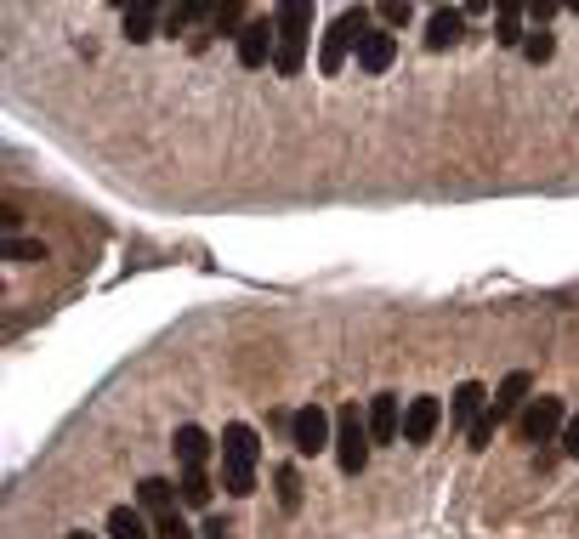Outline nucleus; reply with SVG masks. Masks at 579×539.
<instances>
[{
    "label": "nucleus",
    "mask_w": 579,
    "mask_h": 539,
    "mask_svg": "<svg viewBox=\"0 0 579 539\" xmlns=\"http://www.w3.org/2000/svg\"><path fill=\"white\" fill-rule=\"evenodd\" d=\"M256 460H262V437L245 420L222 426V488L228 494H256Z\"/></svg>",
    "instance_id": "obj_1"
},
{
    "label": "nucleus",
    "mask_w": 579,
    "mask_h": 539,
    "mask_svg": "<svg viewBox=\"0 0 579 539\" xmlns=\"http://www.w3.org/2000/svg\"><path fill=\"white\" fill-rule=\"evenodd\" d=\"M279 46H273V69L279 74H301V57H307V29H313V12L301 6V0H290V6H279Z\"/></svg>",
    "instance_id": "obj_2"
},
{
    "label": "nucleus",
    "mask_w": 579,
    "mask_h": 539,
    "mask_svg": "<svg viewBox=\"0 0 579 539\" xmlns=\"http://www.w3.org/2000/svg\"><path fill=\"white\" fill-rule=\"evenodd\" d=\"M369 449H375V437H369V415H358V403H347L341 415H335V460L347 477L369 466Z\"/></svg>",
    "instance_id": "obj_3"
},
{
    "label": "nucleus",
    "mask_w": 579,
    "mask_h": 539,
    "mask_svg": "<svg viewBox=\"0 0 579 539\" xmlns=\"http://www.w3.org/2000/svg\"><path fill=\"white\" fill-rule=\"evenodd\" d=\"M369 35V12L364 6H352V12H341V18L330 23V35H324V52H318V69L324 74H341V63H347V52L358 46V40Z\"/></svg>",
    "instance_id": "obj_4"
},
{
    "label": "nucleus",
    "mask_w": 579,
    "mask_h": 539,
    "mask_svg": "<svg viewBox=\"0 0 579 539\" xmlns=\"http://www.w3.org/2000/svg\"><path fill=\"white\" fill-rule=\"evenodd\" d=\"M562 426H568L562 398H528V409L517 415V437L523 443H551V437H562Z\"/></svg>",
    "instance_id": "obj_5"
},
{
    "label": "nucleus",
    "mask_w": 579,
    "mask_h": 539,
    "mask_svg": "<svg viewBox=\"0 0 579 539\" xmlns=\"http://www.w3.org/2000/svg\"><path fill=\"white\" fill-rule=\"evenodd\" d=\"M330 426L335 420L318 409V403H307V409H296V420H290V437H296V454H318L330 449Z\"/></svg>",
    "instance_id": "obj_6"
},
{
    "label": "nucleus",
    "mask_w": 579,
    "mask_h": 539,
    "mask_svg": "<svg viewBox=\"0 0 579 539\" xmlns=\"http://www.w3.org/2000/svg\"><path fill=\"white\" fill-rule=\"evenodd\" d=\"M273 46H279V23L256 18L239 29V63H245V69H262L267 57H273Z\"/></svg>",
    "instance_id": "obj_7"
},
{
    "label": "nucleus",
    "mask_w": 579,
    "mask_h": 539,
    "mask_svg": "<svg viewBox=\"0 0 579 539\" xmlns=\"http://www.w3.org/2000/svg\"><path fill=\"white\" fill-rule=\"evenodd\" d=\"M528 392H534L528 369H511L506 381H500V392H494V403H489V420H494V426H500V420H511V415H523V409H528Z\"/></svg>",
    "instance_id": "obj_8"
},
{
    "label": "nucleus",
    "mask_w": 579,
    "mask_h": 539,
    "mask_svg": "<svg viewBox=\"0 0 579 539\" xmlns=\"http://www.w3.org/2000/svg\"><path fill=\"white\" fill-rule=\"evenodd\" d=\"M438 426H443V403L438 398H409L404 403V443H432Z\"/></svg>",
    "instance_id": "obj_9"
},
{
    "label": "nucleus",
    "mask_w": 579,
    "mask_h": 539,
    "mask_svg": "<svg viewBox=\"0 0 579 539\" xmlns=\"http://www.w3.org/2000/svg\"><path fill=\"white\" fill-rule=\"evenodd\" d=\"M369 437L375 443H398L404 437V403L381 392V398H369Z\"/></svg>",
    "instance_id": "obj_10"
},
{
    "label": "nucleus",
    "mask_w": 579,
    "mask_h": 539,
    "mask_svg": "<svg viewBox=\"0 0 579 539\" xmlns=\"http://www.w3.org/2000/svg\"><path fill=\"white\" fill-rule=\"evenodd\" d=\"M392 57H398V35L369 29V35L358 40V69H364V74H386V69H392Z\"/></svg>",
    "instance_id": "obj_11"
},
{
    "label": "nucleus",
    "mask_w": 579,
    "mask_h": 539,
    "mask_svg": "<svg viewBox=\"0 0 579 539\" xmlns=\"http://www.w3.org/2000/svg\"><path fill=\"white\" fill-rule=\"evenodd\" d=\"M489 403H494V398H489V392H483V386H477V381H466V386H460V392H455V403H449V420L472 432L477 420L489 415Z\"/></svg>",
    "instance_id": "obj_12"
},
{
    "label": "nucleus",
    "mask_w": 579,
    "mask_h": 539,
    "mask_svg": "<svg viewBox=\"0 0 579 539\" xmlns=\"http://www.w3.org/2000/svg\"><path fill=\"white\" fill-rule=\"evenodd\" d=\"M171 449H176V460H182V471H205V460H211V437L199 432V426H176Z\"/></svg>",
    "instance_id": "obj_13"
},
{
    "label": "nucleus",
    "mask_w": 579,
    "mask_h": 539,
    "mask_svg": "<svg viewBox=\"0 0 579 539\" xmlns=\"http://www.w3.org/2000/svg\"><path fill=\"white\" fill-rule=\"evenodd\" d=\"M108 539H154V522L137 505H114L108 511Z\"/></svg>",
    "instance_id": "obj_14"
},
{
    "label": "nucleus",
    "mask_w": 579,
    "mask_h": 539,
    "mask_svg": "<svg viewBox=\"0 0 579 539\" xmlns=\"http://www.w3.org/2000/svg\"><path fill=\"white\" fill-rule=\"evenodd\" d=\"M460 29H466V12H455V6H443V12H432V29H426V46L432 52H443V46H455Z\"/></svg>",
    "instance_id": "obj_15"
},
{
    "label": "nucleus",
    "mask_w": 579,
    "mask_h": 539,
    "mask_svg": "<svg viewBox=\"0 0 579 539\" xmlns=\"http://www.w3.org/2000/svg\"><path fill=\"white\" fill-rule=\"evenodd\" d=\"M137 500H142V511H148V517H165V511H176V500H182V494H176L165 477H142Z\"/></svg>",
    "instance_id": "obj_16"
},
{
    "label": "nucleus",
    "mask_w": 579,
    "mask_h": 539,
    "mask_svg": "<svg viewBox=\"0 0 579 539\" xmlns=\"http://www.w3.org/2000/svg\"><path fill=\"white\" fill-rule=\"evenodd\" d=\"M176 494H182V505H193V511H205V505H211V477H205V471H182V483H176Z\"/></svg>",
    "instance_id": "obj_17"
},
{
    "label": "nucleus",
    "mask_w": 579,
    "mask_h": 539,
    "mask_svg": "<svg viewBox=\"0 0 579 539\" xmlns=\"http://www.w3.org/2000/svg\"><path fill=\"white\" fill-rule=\"evenodd\" d=\"M273 483H279V505H284V511H301V471L296 466H279Z\"/></svg>",
    "instance_id": "obj_18"
},
{
    "label": "nucleus",
    "mask_w": 579,
    "mask_h": 539,
    "mask_svg": "<svg viewBox=\"0 0 579 539\" xmlns=\"http://www.w3.org/2000/svg\"><path fill=\"white\" fill-rule=\"evenodd\" d=\"M154 6H131V12H125V35L131 40H154Z\"/></svg>",
    "instance_id": "obj_19"
},
{
    "label": "nucleus",
    "mask_w": 579,
    "mask_h": 539,
    "mask_svg": "<svg viewBox=\"0 0 579 539\" xmlns=\"http://www.w3.org/2000/svg\"><path fill=\"white\" fill-rule=\"evenodd\" d=\"M551 52H557V40L545 35V29H528V40H523V57H528V63H551Z\"/></svg>",
    "instance_id": "obj_20"
},
{
    "label": "nucleus",
    "mask_w": 579,
    "mask_h": 539,
    "mask_svg": "<svg viewBox=\"0 0 579 539\" xmlns=\"http://www.w3.org/2000/svg\"><path fill=\"white\" fill-rule=\"evenodd\" d=\"M500 40H506V46L528 40V35H523V6H500Z\"/></svg>",
    "instance_id": "obj_21"
},
{
    "label": "nucleus",
    "mask_w": 579,
    "mask_h": 539,
    "mask_svg": "<svg viewBox=\"0 0 579 539\" xmlns=\"http://www.w3.org/2000/svg\"><path fill=\"white\" fill-rule=\"evenodd\" d=\"M148 522H154V539H193V528L176 517V511H165V517H148Z\"/></svg>",
    "instance_id": "obj_22"
},
{
    "label": "nucleus",
    "mask_w": 579,
    "mask_h": 539,
    "mask_svg": "<svg viewBox=\"0 0 579 539\" xmlns=\"http://www.w3.org/2000/svg\"><path fill=\"white\" fill-rule=\"evenodd\" d=\"M562 454L579 460V415H568V426H562Z\"/></svg>",
    "instance_id": "obj_23"
},
{
    "label": "nucleus",
    "mask_w": 579,
    "mask_h": 539,
    "mask_svg": "<svg viewBox=\"0 0 579 539\" xmlns=\"http://www.w3.org/2000/svg\"><path fill=\"white\" fill-rule=\"evenodd\" d=\"M6 256H12V261H40L46 250H40V244H23V239H12V244H6Z\"/></svg>",
    "instance_id": "obj_24"
},
{
    "label": "nucleus",
    "mask_w": 579,
    "mask_h": 539,
    "mask_svg": "<svg viewBox=\"0 0 579 539\" xmlns=\"http://www.w3.org/2000/svg\"><path fill=\"white\" fill-rule=\"evenodd\" d=\"M466 437H472V449H489V443H494V420L483 415V420H477V426H472Z\"/></svg>",
    "instance_id": "obj_25"
},
{
    "label": "nucleus",
    "mask_w": 579,
    "mask_h": 539,
    "mask_svg": "<svg viewBox=\"0 0 579 539\" xmlns=\"http://www.w3.org/2000/svg\"><path fill=\"white\" fill-rule=\"evenodd\" d=\"M381 18H386V23H409V6H398V0H392V6H381Z\"/></svg>",
    "instance_id": "obj_26"
},
{
    "label": "nucleus",
    "mask_w": 579,
    "mask_h": 539,
    "mask_svg": "<svg viewBox=\"0 0 579 539\" xmlns=\"http://www.w3.org/2000/svg\"><path fill=\"white\" fill-rule=\"evenodd\" d=\"M205 539H228V528H222V522H205Z\"/></svg>",
    "instance_id": "obj_27"
},
{
    "label": "nucleus",
    "mask_w": 579,
    "mask_h": 539,
    "mask_svg": "<svg viewBox=\"0 0 579 539\" xmlns=\"http://www.w3.org/2000/svg\"><path fill=\"white\" fill-rule=\"evenodd\" d=\"M69 539H91V534H69Z\"/></svg>",
    "instance_id": "obj_28"
}]
</instances>
